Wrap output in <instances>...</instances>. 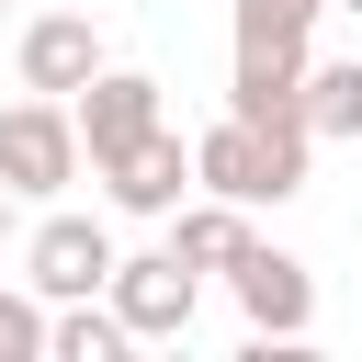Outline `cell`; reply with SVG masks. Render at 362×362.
<instances>
[{"label":"cell","mask_w":362,"mask_h":362,"mask_svg":"<svg viewBox=\"0 0 362 362\" xmlns=\"http://www.w3.org/2000/svg\"><path fill=\"white\" fill-rule=\"evenodd\" d=\"M328 0H238V57H305V23Z\"/></svg>","instance_id":"11"},{"label":"cell","mask_w":362,"mask_h":362,"mask_svg":"<svg viewBox=\"0 0 362 362\" xmlns=\"http://www.w3.org/2000/svg\"><path fill=\"white\" fill-rule=\"evenodd\" d=\"M68 113H79V147H90V170H113L124 147H147V136H158V79H147V68H102V79H90Z\"/></svg>","instance_id":"4"},{"label":"cell","mask_w":362,"mask_h":362,"mask_svg":"<svg viewBox=\"0 0 362 362\" xmlns=\"http://www.w3.org/2000/svg\"><path fill=\"white\" fill-rule=\"evenodd\" d=\"M23 272H34V294H45V305L113 294V238H102L90 215H45V226L23 238Z\"/></svg>","instance_id":"3"},{"label":"cell","mask_w":362,"mask_h":362,"mask_svg":"<svg viewBox=\"0 0 362 362\" xmlns=\"http://www.w3.org/2000/svg\"><path fill=\"white\" fill-rule=\"evenodd\" d=\"M305 136H362V57L305 68Z\"/></svg>","instance_id":"10"},{"label":"cell","mask_w":362,"mask_h":362,"mask_svg":"<svg viewBox=\"0 0 362 362\" xmlns=\"http://www.w3.org/2000/svg\"><path fill=\"white\" fill-rule=\"evenodd\" d=\"M45 351H57L45 294H11V283H0V362H45Z\"/></svg>","instance_id":"13"},{"label":"cell","mask_w":362,"mask_h":362,"mask_svg":"<svg viewBox=\"0 0 362 362\" xmlns=\"http://www.w3.org/2000/svg\"><path fill=\"white\" fill-rule=\"evenodd\" d=\"M328 11H362V0H328Z\"/></svg>","instance_id":"15"},{"label":"cell","mask_w":362,"mask_h":362,"mask_svg":"<svg viewBox=\"0 0 362 362\" xmlns=\"http://www.w3.org/2000/svg\"><path fill=\"white\" fill-rule=\"evenodd\" d=\"M0 11H11V0H0Z\"/></svg>","instance_id":"16"},{"label":"cell","mask_w":362,"mask_h":362,"mask_svg":"<svg viewBox=\"0 0 362 362\" xmlns=\"http://www.w3.org/2000/svg\"><path fill=\"white\" fill-rule=\"evenodd\" d=\"M305 158H317V136H305V113H226L204 147H192V170H204V192H226V204H294L305 192Z\"/></svg>","instance_id":"1"},{"label":"cell","mask_w":362,"mask_h":362,"mask_svg":"<svg viewBox=\"0 0 362 362\" xmlns=\"http://www.w3.org/2000/svg\"><path fill=\"white\" fill-rule=\"evenodd\" d=\"M170 249H181L192 272H238V249H249V204H226V192L170 204Z\"/></svg>","instance_id":"9"},{"label":"cell","mask_w":362,"mask_h":362,"mask_svg":"<svg viewBox=\"0 0 362 362\" xmlns=\"http://www.w3.org/2000/svg\"><path fill=\"white\" fill-rule=\"evenodd\" d=\"M192 181H204V170H192V147H181V136H170V124H158V136H147V147H124V158H113V170H102V192H113V204H124V215H170V204H181V192H192Z\"/></svg>","instance_id":"8"},{"label":"cell","mask_w":362,"mask_h":362,"mask_svg":"<svg viewBox=\"0 0 362 362\" xmlns=\"http://www.w3.org/2000/svg\"><path fill=\"white\" fill-rule=\"evenodd\" d=\"M192 294H204V272H192L181 249L113 260V305H124V328H136V339H181V328H192Z\"/></svg>","instance_id":"6"},{"label":"cell","mask_w":362,"mask_h":362,"mask_svg":"<svg viewBox=\"0 0 362 362\" xmlns=\"http://www.w3.org/2000/svg\"><path fill=\"white\" fill-rule=\"evenodd\" d=\"M226 283H238V317H249L260 339H305V317H317V283H305V260H294V249H260V238H249Z\"/></svg>","instance_id":"5"},{"label":"cell","mask_w":362,"mask_h":362,"mask_svg":"<svg viewBox=\"0 0 362 362\" xmlns=\"http://www.w3.org/2000/svg\"><path fill=\"white\" fill-rule=\"evenodd\" d=\"M90 79H102V23H79V11H34V23H23V90L79 102Z\"/></svg>","instance_id":"7"},{"label":"cell","mask_w":362,"mask_h":362,"mask_svg":"<svg viewBox=\"0 0 362 362\" xmlns=\"http://www.w3.org/2000/svg\"><path fill=\"white\" fill-rule=\"evenodd\" d=\"M11 204H23V192H11V181H0V249H11Z\"/></svg>","instance_id":"14"},{"label":"cell","mask_w":362,"mask_h":362,"mask_svg":"<svg viewBox=\"0 0 362 362\" xmlns=\"http://www.w3.org/2000/svg\"><path fill=\"white\" fill-rule=\"evenodd\" d=\"M124 339H136V328H124V305H90V294H79V305L57 317V362H113Z\"/></svg>","instance_id":"12"},{"label":"cell","mask_w":362,"mask_h":362,"mask_svg":"<svg viewBox=\"0 0 362 362\" xmlns=\"http://www.w3.org/2000/svg\"><path fill=\"white\" fill-rule=\"evenodd\" d=\"M79 158H90V147H79V113H68V102L34 90V102L0 113V181H11L23 204H57V192L79 181Z\"/></svg>","instance_id":"2"}]
</instances>
